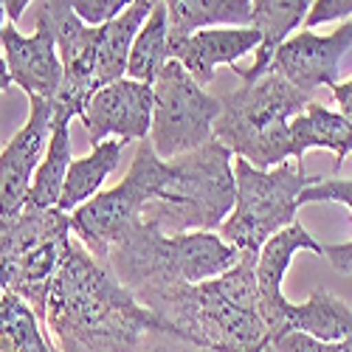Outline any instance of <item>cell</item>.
<instances>
[{
  "label": "cell",
  "mask_w": 352,
  "mask_h": 352,
  "mask_svg": "<svg viewBox=\"0 0 352 352\" xmlns=\"http://www.w3.org/2000/svg\"><path fill=\"white\" fill-rule=\"evenodd\" d=\"M161 324L104 262L71 237L45 310V330H51L56 349L141 352L146 333Z\"/></svg>",
  "instance_id": "obj_1"
},
{
  "label": "cell",
  "mask_w": 352,
  "mask_h": 352,
  "mask_svg": "<svg viewBox=\"0 0 352 352\" xmlns=\"http://www.w3.org/2000/svg\"><path fill=\"white\" fill-rule=\"evenodd\" d=\"M259 251H240L231 271L141 299L169 333L214 352H262L274 344L256 285Z\"/></svg>",
  "instance_id": "obj_2"
},
{
  "label": "cell",
  "mask_w": 352,
  "mask_h": 352,
  "mask_svg": "<svg viewBox=\"0 0 352 352\" xmlns=\"http://www.w3.org/2000/svg\"><path fill=\"white\" fill-rule=\"evenodd\" d=\"M240 251L214 231L164 234L135 220L107 251L104 265L141 302L153 293L214 279L237 265Z\"/></svg>",
  "instance_id": "obj_3"
},
{
  "label": "cell",
  "mask_w": 352,
  "mask_h": 352,
  "mask_svg": "<svg viewBox=\"0 0 352 352\" xmlns=\"http://www.w3.org/2000/svg\"><path fill=\"white\" fill-rule=\"evenodd\" d=\"M234 153L217 138L172 161H158L155 189L141 209V220L164 234L214 231L226 223L237 200Z\"/></svg>",
  "instance_id": "obj_4"
},
{
  "label": "cell",
  "mask_w": 352,
  "mask_h": 352,
  "mask_svg": "<svg viewBox=\"0 0 352 352\" xmlns=\"http://www.w3.org/2000/svg\"><path fill=\"white\" fill-rule=\"evenodd\" d=\"M214 138L256 169H274L290 155V119L307 110L310 96L296 91L285 76L268 71L256 82L220 96Z\"/></svg>",
  "instance_id": "obj_5"
},
{
  "label": "cell",
  "mask_w": 352,
  "mask_h": 352,
  "mask_svg": "<svg viewBox=\"0 0 352 352\" xmlns=\"http://www.w3.org/2000/svg\"><path fill=\"white\" fill-rule=\"evenodd\" d=\"M318 181L321 178L307 175L302 164L290 166L285 161L274 169H256L245 158H237L234 161L237 200L220 226V237L237 251H259L276 231L296 220L302 192Z\"/></svg>",
  "instance_id": "obj_6"
},
{
  "label": "cell",
  "mask_w": 352,
  "mask_h": 352,
  "mask_svg": "<svg viewBox=\"0 0 352 352\" xmlns=\"http://www.w3.org/2000/svg\"><path fill=\"white\" fill-rule=\"evenodd\" d=\"M220 99L203 91V85L178 63L169 60L153 82V127L150 141L161 161L181 158L214 138L220 119Z\"/></svg>",
  "instance_id": "obj_7"
},
{
  "label": "cell",
  "mask_w": 352,
  "mask_h": 352,
  "mask_svg": "<svg viewBox=\"0 0 352 352\" xmlns=\"http://www.w3.org/2000/svg\"><path fill=\"white\" fill-rule=\"evenodd\" d=\"M133 158L135 161L130 164V172L113 189L99 192L96 197L82 203L76 212H71V231L99 262H104L110 245L135 220H141L144 203L153 197V141H138Z\"/></svg>",
  "instance_id": "obj_8"
},
{
  "label": "cell",
  "mask_w": 352,
  "mask_h": 352,
  "mask_svg": "<svg viewBox=\"0 0 352 352\" xmlns=\"http://www.w3.org/2000/svg\"><path fill=\"white\" fill-rule=\"evenodd\" d=\"M37 23H43L56 40L63 60V87L54 99V110L68 113L74 119L85 113L96 85V56L102 43V25H87L76 17L71 0H43Z\"/></svg>",
  "instance_id": "obj_9"
},
{
  "label": "cell",
  "mask_w": 352,
  "mask_h": 352,
  "mask_svg": "<svg viewBox=\"0 0 352 352\" xmlns=\"http://www.w3.org/2000/svg\"><path fill=\"white\" fill-rule=\"evenodd\" d=\"M28 119L0 150V217H17L28 206L34 172L48 150L54 127V102L28 99Z\"/></svg>",
  "instance_id": "obj_10"
},
{
  "label": "cell",
  "mask_w": 352,
  "mask_h": 352,
  "mask_svg": "<svg viewBox=\"0 0 352 352\" xmlns=\"http://www.w3.org/2000/svg\"><path fill=\"white\" fill-rule=\"evenodd\" d=\"M352 48V17L344 20L333 34H313V32H299L287 37L271 60L274 74L285 76L296 91L313 94L316 87L327 85L333 87L341 76V60Z\"/></svg>",
  "instance_id": "obj_11"
},
{
  "label": "cell",
  "mask_w": 352,
  "mask_h": 352,
  "mask_svg": "<svg viewBox=\"0 0 352 352\" xmlns=\"http://www.w3.org/2000/svg\"><path fill=\"white\" fill-rule=\"evenodd\" d=\"M91 144H102L110 135L122 141L150 138L153 127V85L135 82L130 76L116 79L91 96L79 116Z\"/></svg>",
  "instance_id": "obj_12"
},
{
  "label": "cell",
  "mask_w": 352,
  "mask_h": 352,
  "mask_svg": "<svg viewBox=\"0 0 352 352\" xmlns=\"http://www.w3.org/2000/svg\"><path fill=\"white\" fill-rule=\"evenodd\" d=\"M12 82L28 99L54 102L63 87V60L56 40L43 23H34V34H20L17 25H6L0 34Z\"/></svg>",
  "instance_id": "obj_13"
},
{
  "label": "cell",
  "mask_w": 352,
  "mask_h": 352,
  "mask_svg": "<svg viewBox=\"0 0 352 352\" xmlns=\"http://www.w3.org/2000/svg\"><path fill=\"white\" fill-rule=\"evenodd\" d=\"M299 251H313V254L324 256V245H321L318 240H313L299 220H293L287 228L276 231L274 237L259 248V256H256V285H259V293H262L265 318H268V327H271L274 338L287 333V307H290V302L282 293V282H285V274L290 268V259Z\"/></svg>",
  "instance_id": "obj_14"
},
{
  "label": "cell",
  "mask_w": 352,
  "mask_h": 352,
  "mask_svg": "<svg viewBox=\"0 0 352 352\" xmlns=\"http://www.w3.org/2000/svg\"><path fill=\"white\" fill-rule=\"evenodd\" d=\"M262 45V34L254 25L245 28H203L186 37L172 51V60H178L200 85H209L220 65H237L245 54Z\"/></svg>",
  "instance_id": "obj_15"
},
{
  "label": "cell",
  "mask_w": 352,
  "mask_h": 352,
  "mask_svg": "<svg viewBox=\"0 0 352 352\" xmlns=\"http://www.w3.org/2000/svg\"><path fill=\"white\" fill-rule=\"evenodd\" d=\"M313 6V0H254V20L251 25L262 34V45L256 48V56L248 68L231 65L243 82H256L265 76L271 68V60L276 48L293 34V28H299Z\"/></svg>",
  "instance_id": "obj_16"
},
{
  "label": "cell",
  "mask_w": 352,
  "mask_h": 352,
  "mask_svg": "<svg viewBox=\"0 0 352 352\" xmlns=\"http://www.w3.org/2000/svg\"><path fill=\"white\" fill-rule=\"evenodd\" d=\"M169 14V54L203 28H245L254 20V0H164Z\"/></svg>",
  "instance_id": "obj_17"
},
{
  "label": "cell",
  "mask_w": 352,
  "mask_h": 352,
  "mask_svg": "<svg viewBox=\"0 0 352 352\" xmlns=\"http://www.w3.org/2000/svg\"><path fill=\"white\" fill-rule=\"evenodd\" d=\"M307 150H333L336 161L344 164V158L352 155V122L324 104L310 102L305 113L290 119V155L302 164Z\"/></svg>",
  "instance_id": "obj_18"
},
{
  "label": "cell",
  "mask_w": 352,
  "mask_h": 352,
  "mask_svg": "<svg viewBox=\"0 0 352 352\" xmlns=\"http://www.w3.org/2000/svg\"><path fill=\"white\" fill-rule=\"evenodd\" d=\"M158 3L161 0H133L124 14L102 25V43H99V56H96V85L99 87L127 76L133 43Z\"/></svg>",
  "instance_id": "obj_19"
},
{
  "label": "cell",
  "mask_w": 352,
  "mask_h": 352,
  "mask_svg": "<svg viewBox=\"0 0 352 352\" xmlns=\"http://www.w3.org/2000/svg\"><path fill=\"white\" fill-rule=\"evenodd\" d=\"M124 144L127 141H122V138H107V141L96 144L85 158L71 161L68 175H65V186H63V195H60L56 209L71 214V212H76L82 206V203L96 197L99 189H102V184L107 181V175L116 172V166H119Z\"/></svg>",
  "instance_id": "obj_20"
},
{
  "label": "cell",
  "mask_w": 352,
  "mask_h": 352,
  "mask_svg": "<svg viewBox=\"0 0 352 352\" xmlns=\"http://www.w3.org/2000/svg\"><path fill=\"white\" fill-rule=\"evenodd\" d=\"M71 122L74 116L54 110V127L48 150L34 172L32 192H28V206L34 209H56L65 186V175L71 166Z\"/></svg>",
  "instance_id": "obj_21"
},
{
  "label": "cell",
  "mask_w": 352,
  "mask_h": 352,
  "mask_svg": "<svg viewBox=\"0 0 352 352\" xmlns=\"http://www.w3.org/2000/svg\"><path fill=\"white\" fill-rule=\"evenodd\" d=\"M299 330L318 341H344L352 338V307L336 293L318 287L305 305L287 307V333Z\"/></svg>",
  "instance_id": "obj_22"
},
{
  "label": "cell",
  "mask_w": 352,
  "mask_h": 352,
  "mask_svg": "<svg viewBox=\"0 0 352 352\" xmlns=\"http://www.w3.org/2000/svg\"><path fill=\"white\" fill-rule=\"evenodd\" d=\"M45 321L17 293L0 296V352H56L43 333Z\"/></svg>",
  "instance_id": "obj_23"
},
{
  "label": "cell",
  "mask_w": 352,
  "mask_h": 352,
  "mask_svg": "<svg viewBox=\"0 0 352 352\" xmlns=\"http://www.w3.org/2000/svg\"><path fill=\"white\" fill-rule=\"evenodd\" d=\"M169 60H172V54H169V14H166V6L161 0V3L153 9V14L146 17V23L141 25V32L133 43L127 76L135 82L153 85Z\"/></svg>",
  "instance_id": "obj_24"
},
{
  "label": "cell",
  "mask_w": 352,
  "mask_h": 352,
  "mask_svg": "<svg viewBox=\"0 0 352 352\" xmlns=\"http://www.w3.org/2000/svg\"><path fill=\"white\" fill-rule=\"evenodd\" d=\"M307 203H344L352 212V181H318L302 192L299 206ZM324 256L338 274H352V240L341 245H324Z\"/></svg>",
  "instance_id": "obj_25"
},
{
  "label": "cell",
  "mask_w": 352,
  "mask_h": 352,
  "mask_svg": "<svg viewBox=\"0 0 352 352\" xmlns=\"http://www.w3.org/2000/svg\"><path fill=\"white\" fill-rule=\"evenodd\" d=\"M276 352H352V338H344V341H318L307 333H285L279 338H274L271 344Z\"/></svg>",
  "instance_id": "obj_26"
},
{
  "label": "cell",
  "mask_w": 352,
  "mask_h": 352,
  "mask_svg": "<svg viewBox=\"0 0 352 352\" xmlns=\"http://www.w3.org/2000/svg\"><path fill=\"white\" fill-rule=\"evenodd\" d=\"M133 0H71L76 17L87 25H107L130 9Z\"/></svg>",
  "instance_id": "obj_27"
},
{
  "label": "cell",
  "mask_w": 352,
  "mask_h": 352,
  "mask_svg": "<svg viewBox=\"0 0 352 352\" xmlns=\"http://www.w3.org/2000/svg\"><path fill=\"white\" fill-rule=\"evenodd\" d=\"M141 352H214V349H206V346H200L195 341H186L181 336L169 333L166 324H161V327L146 333V338L141 344Z\"/></svg>",
  "instance_id": "obj_28"
},
{
  "label": "cell",
  "mask_w": 352,
  "mask_h": 352,
  "mask_svg": "<svg viewBox=\"0 0 352 352\" xmlns=\"http://www.w3.org/2000/svg\"><path fill=\"white\" fill-rule=\"evenodd\" d=\"M352 17V0H313V6L305 17V28L321 25V23H330V20H346Z\"/></svg>",
  "instance_id": "obj_29"
},
{
  "label": "cell",
  "mask_w": 352,
  "mask_h": 352,
  "mask_svg": "<svg viewBox=\"0 0 352 352\" xmlns=\"http://www.w3.org/2000/svg\"><path fill=\"white\" fill-rule=\"evenodd\" d=\"M330 91H333V96H336V102H338V113L346 116V119L352 122V79L336 82Z\"/></svg>",
  "instance_id": "obj_30"
},
{
  "label": "cell",
  "mask_w": 352,
  "mask_h": 352,
  "mask_svg": "<svg viewBox=\"0 0 352 352\" xmlns=\"http://www.w3.org/2000/svg\"><path fill=\"white\" fill-rule=\"evenodd\" d=\"M28 3H32V0H6V17L17 25V20L23 17V12L28 9Z\"/></svg>",
  "instance_id": "obj_31"
},
{
  "label": "cell",
  "mask_w": 352,
  "mask_h": 352,
  "mask_svg": "<svg viewBox=\"0 0 352 352\" xmlns=\"http://www.w3.org/2000/svg\"><path fill=\"white\" fill-rule=\"evenodd\" d=\"M9 85H12V74H9V65H6L3 51H0V94L9 91Z\"/></svg>",
  "instance_id": "obj_32"
},
{
  "label": "cell",
  "mask_w": 352,
  "mask_h": 352,
  "mask_svg": "<svg viewBox=\"0 0 352 352\" xmlns=\"http://www.w3.org/2000/svg\"><path fill=\"white\" fill-rule=\"evenodd\" d=\"M3 17H6V0H0V34H3Z\"/></svg>",
  "instance_id": "obj_33"
},
{
  "label": "cell",
  "mask_w": 352,
  "mask_h": 352,
  "mask_svg": "<svg viewBox=\"0 0 352 352\" xmlns=\"http://www.w3.org/2000/svg\"><path fill=\"white\" fill-rule=\"evenodd\" d=\"M262 352H276V349H274V346H268V349H262Z\"/></svg>",
  "instance_id": "obj_34"
}]
</instances>
